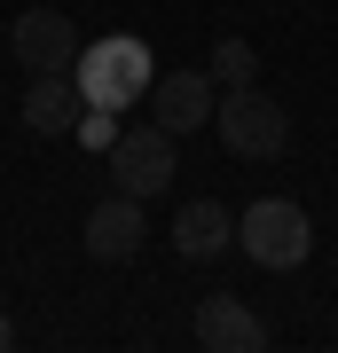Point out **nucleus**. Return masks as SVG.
I'll return each mask as SVG.
<instances>
[{
	"label": "nucleus",
	"instance_id": "nucleus-7",
	"mask_svg": "<svg viewBox=\"0 0 338 353\" xmlns=\"http://www.w3.org/2000/svg\"><path fill=\"white\" fill-rule=\"evenodd\" d=\"M189 338H197L205 353H260V345H267V322L252 314L244 299H228V290H213V299L197 306V322H189Z\"/></svg>",
	"mask_w": 338,
	"mask_h": 353
},
{
	"label": "nucleus",
	"instance_id": "nucleus-12",
	"mask_svg": "<svg viewBox=\"0 0 338 353\" xmlns=\"http://www.w3.org/2000/svg\"><path fill=\"white\" fill-rule=\"evenodd\" d=\"M8 345H16V322H8V314H0V353H8Z\"/></svg>",
	"mask_w": 338,
	"mask_h": 353
},
{
	"label": "nucleus",
	"instance_id": "nucleus-4",
	"mask_svg": "<svg viewBox=\"0 0 338 353\" xmlns=\"http://www.w3.org/2000/svg\"><path fill=\"white\" fill-rule=\"evenodd\" d=\"M111 173H118V189L142 196V204L165 196V189H173V134H165L158 118H150V126H126L111 141Z\"/></svg>",
	"mask_w": 338,
	"mask_h": 353
},
{
	"label": "nucleus",
	"instance_id": "nucleus-9",
	"mask_svg": "<svg viewBox=\"0 0 338 353\" xmlns=\"http://www.w3.org/2000/svg\"><path fill=\"white\" fill-rule=\"evenodd\" d=\"M79 118H87V94H79L71 71H39L32 87H24V126L32 134H71Z\"/></svg>",
	"mask_w": 338,
	"mask_h": 353
},
{
	"label": "nucleus",
	"instance_id": "nucleus-1",
	"mask_svg": "<svg viewBox=\"0 0 338 353\" xmlns=\"http://www.w3.org/2000/svg\"><path fill=\"white\" fill-rule=\"evenodd\" d=\"M71 79H79V94H87V110H134V102H150L158 63H150V48H142L134 32H111V39H87V48H79Z\"/></svg>",
	"mask_w": 338,
	"mask_h": 353
},
{
	"label": "nucleus",
	"instance_id": "nucleus-2",
	"mask_svg": "<svg viewBox=\"0 0 338 353\" xmlns=\"http://www.w3.org/2000/svg\"><path fill=\"white\" fill-rule=\"evenodd\" d=\"M213 126H220V141L236 157H283L291 150V110L276 94H260V87H220Z\"/></svg>",
	"mask_w": 338,
	"mask_h": 353
},
{
	"label": "nucleus",
	"instance_id": "nucleus-8",
	"mask_svg": "<svg viewBox=\"0 0 338 353\" xmlns=\"http://www.w3.org/2000/svg\"><path fill=\"white\" fill-rule=\"evenodd\" d=\"M142 236H150V228H142V196H111V204H95L87 212V228H79V243H87V259H134L142 252Z\"/></svg>",
	"mask_w": 338,
	"mask_h": 353
},
{
	"label": "nucleus",
	"instance_id": "nucleus-3",
	"mask_svg": "<svg viewBox=\"0 0 338 353\" xmlns=\"http://www.w3.org/2000/svg\"><path fill=\"white\" fill-rule=\"evenodd\" d=\"M236 243L252 252V267H276V275H291V267L314 252V228H307V212H299L291 196H260V204L236 220Z\"/></svg>",
	"mask_w": 338,
	"mask_h": 353
},
{
	"label": "nucleus",
	"instance_id": "nucleus-11",
	"mask_svg": "<svg viewBox=\"0 0 338 353\" xmlns=\"http://www.w3.org/2000/svg\"><path fill=\"white\" fill-rule=\"evenodd\" d=\"M213 79L220 87H260V48L252 39H213Z\"/></svg>",
	"mask_w": 338,
	"mask_h": 353
},
{
	"label": "nucleus",
	"instance_id": "nucleus-5",
	"mask_svg": "<svg viewBox=\"0 0 338 353\" xmlns=\"http://www.w3.org/2000/svg\"><path fill=\"white\" fill-rule=\"evenodd\" d=\"M79 48H87V39H79V24H71L63 8H24V16L8 24V55H16L32 79H39V71H71Z\"/></svg>",
	"mask_w": 338,
	"mask_h": 353
},
{
	"label": "nucleus",
	"instance_id": "nucleus-6",
	"mask_svg": "<svg viewBox=\"0 0 338 353\" xmlns=\"http://www.w3.org/2000/svg\"><path fill=\"white\" fill-rule=\"evenodd\" d=\"M213 110H220V79L213 71H158L150 79V118L165 134H197V126H213Z\"/></svg>",
	"mask_w": 338,
	"mask_h": 353
},
{
	"label": "nucleus",
	"instance_id": "nucleus-10",
	"mask_svg": "<svg viewBox=\"0 0 338 353\" xmlns=\"http://www.w3.org/2000/svg\"><path fill=\"white\" fill-rule=\"evenodd\" d=\"M228 243H236V212L213 196H197V204H181V220H173V252L181 259H220Z\"/></svg>",
	"mask_w": 338,
	"mask_h": 353
}]
</instances>
